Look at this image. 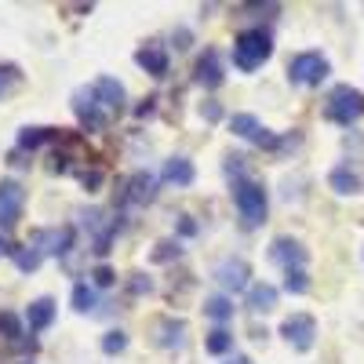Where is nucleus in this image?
I'll return each mask as SVG.
<instances>
[{"label": "nucleus", "mask_w": 364, "mask_h": 364, "mask_svg": "<svg viewBox=\"0 0 364 364\" xmlns=\"http://www.w3.org/2000/svg\"><path fill=\"white\" fill-rule=\"evenodd\" d=\"M124 346H128L124 331H106V336H102V350H106V353H120Z\"/></svg>", "instance_id": "7c9ffc66"}, {"label": "nucleus", "mask_w": 364, "mask_h": 364, "mask_svg": "<svg viewBox=\"0 0 364 364\" xmlns=\"http://www.w3.org/2000/svg\"><path fill=\"white\" fill-rule=\"evenodd\" d=\"M73 310L77 314L95 310V288H91V284H73Z\"/></svg>", "instance_id": "c85d7f7f"}, {"label": "nucleus", "mask_w": 364, "mask_h": 364, "mask_svg": "<svg viewBox=\"0 0 364 364\" xmlns=\"http://www.w3.org/2000/svg\"><path fill=\"white\" fill-rule=\"evenodd\" d=\"M324 117L331 120V124H357V120L364 117V91L350 87V84H339L336 91L328 95V106H324Z\"/></svg>", "instance_id": "f03ea898"}, {"label": "nucleus", "mask_w": 364, "mask_h": 364, "mask_svg": "<svg viewBox=\"0 0 364 364\" xmlns=\"http://www.w3.org/2000/svg\"><path fill=\"white\" fill-rule=\"evenodd\" d=\"M84 219H87V226H99V219H102V211H87ZM99 233H102V237L95 240V248H91V252H95V255H106V252H109V240H113V233H117V223H113L109 230H99Z\"/></svg>", "instance_id": "a878e982"}, {"label": "nucleus", "mask_w": 364, "mask_h": 364, "mask_svg": "<svg viewBox=\"0 0 364 364\" xmlns=\"http://www.w3.org/2000/svg\"><path fill=\"white\" fill-rule=\"evenodd\" d=\"M18 84H22V70L11 63H0V99H8Z\"/></svg>", "instance_id": "bb28decb"}, {"label": "nucleus", "mask_w": 364, "mask_h": 364, "mask_svg": "<svg viewBox=\"0 0 364 364\" xmlns=\"http://www.w3.org/2000/svg\"><path fill=\"white\" fill-rule=\"evenodd\" d=\"M55 139H63L58 128H22L18 132V149H37V146H48Z\"/></svg>", "instance_id": "aec40b11"}, {"label": "nucleus", "mask_w": 364, "mask_h": 364, "mask_svg": "<svg viewBox=\"0 0 364 364\" xmlns=\"http://www.w3.org/2000/svg\"><path fill=\"white\" fill-rule=\"evenodd\" d=\"M178 255H182V248L175 245V240H161V245L154 248V262H171Z\"/></svg>", "instance_id": "c756f323"}, {"label": "nucleus", "mask_w": 364, "mask_h": 364, "mask_svg": "<svg viewBox=\"0 0 364 364\" xmlns=\"http://www.w3.org/2000/svg\"><path fill=\"white\" fill-rule=\"evenodd\" d=\"M91 277H95L99 288H113V284H117V273H113L109 266H95V269H91Z\"/></svg>", "instance_id": "2f4dec72"}, {"label": "nucleus", "mask_w": 364, "mask_h": 364, "mask_svg": "<svg viewBox=\"0 0 364 364\" xmlns=\"http://www.w3.org/2000/svg\"><path fill=\"white\" fill-rule=\"evenodd\" d=\"M193 80L200 84V87H219L223 84V66H219V51H204V58L197 63V70H193Z\"/></svg>", "instance_id": "2eb2a0df"}, {"label": "nucleus", "mask_w": 364, "mask_h": 364, "mask_svg": "<svg viewBox=\"0 0 364 364\" xmlns=\"http://www.w3.org/2000/svg\"><path fill=\"white\" fill-rule=\"evenodd\" d=\"M204 350H208V353H215V357H223V353L233 350V336H230L226 328H211V331H208V339H204Z\"/></svg>", "instance_id": "b1692460"}, {"label": "nucleus", "mask_w": 364, "mask_h": 364, "mask_svg": "<svg viewBox=\"0 0 364 364\" xmlns=\"http://www.w3.org/2000/svg\"><path fill=\"white\" fill-rule=\"evenodd\" d=\"M91 91H95L99 106H106V109H120V106H124V84L113 80V77H99Z\"/></svg>", "instance_id": "f3484780"}, {"label": "nucleus", "mask_w": 364, "mask_h": 364, "mask_svg": "<svg viewBox=\"0 0 364 364\" xmlns=\"http://www.w3.org/2000/svg\"><path fill=\"white\" fill-rule=\"evenodd\" d=\"M0 339L4 343H22V317L11 310H0Z\"/></svg>", "instance_id": "5701e85b"}, {"label": "nucleus", "mask_w": 364, "mask_h": 364, "mask_svg": "<svg viewBox=\"0 0 364 364\" xmlns=\"http://www.w3.org/2000/svg\"><path fill=\"white\" fill-rule=\"evenodd\" d=\"M200 117L215 124V120H223V106H219V102H204V106H200Z\"/></svg>", "instance_id": "f704fd0d"}, {"label": "nucleus", "mask_w": 364, "mask_h": 364, "mask_svg": "<svg viewBox=\"0 0 364 364\" xmlns=\"http://www.w3.org/2000/svg\"><path fill=\"white\" fill-rule=\"evenodd\" d=\"M281 336H284L299 353H306V350H314V339H317V321H314L310 314H291V317H284V324H281Z\"/></svg>", "instance_id": "39448f33"}, {"label": "nucleus", "mask_w": 364, "mask_h": 364, "mask_svg": "<svg viewBox=\"0 0 364 364\" xmlns=\"http://www.w3.org/2000/svg\"><path fill=\"white\" fill-rule=\"evenodd\" d=\"M248 277H252V269H248L245 259H223V262L215 266V281H219L226 291H233V295L248 288Z\"/></svg>", "instance_id": "1a4fd4ad"}, {"label": "nucleus", "mask_w": 364, "mask_h": 364, "mask_svg": "<svg viewBox=\"0 0 364 364\" xmlns=\"http://www.w3.org/2000/svg\"><path fill=\"white\" fill-rule=\"evenodd\" d=\"M204 314H208L211 321H230V317H233V299H230V295H211V299H204Z\"/></svg>", "instance_id": "4be33fe9"}, {"label": "nucleus", "mask_w": 364, "mask_h": 364, "mask_svg": "<svg viewBox=\"0 0 364 364\" xmlns=\"http://www.w3.org/2000/svg\"><path fill=\"white\" fill-rule=\"evenodd\" d=\"M328 73H331V66H328V58L321 51H302V55H295L288 63L291 84H302V87H317Z\"/></svg>", "instance_id": "20e7f679"}, {"label": "nucleus", "mask_w": 364, "mask_h": 364, "mask_svg": "<svg viewBox=\"0 0 364 364\" xmlns=\"http://www.w3.org/2000/svg\"><path fill=\"white\" fill-rule=\"evenodd\" d=\"M33 245H37V248L48 245L44 255H66V252L73 248V226H63V230H41V233L33 237Z\"/></svg>", "instance_id": "ddd939ff"}, {"label": "nucleus", "mask_w": 364, "mask_h": 364, "mask_svg": "<svg viewBox=\"0 0 364 364\" xmlns=\"http://www.w3.org/2000/svg\"><path fill=\"white\" fill-rule=\"evenodd\" d=\"M277 306V288L273 284H252L248 288V310L252 314H269Z\"/></svg>", "instance_id": "6ab92c4d"}, {"label": "nucleus", "mask_w": 364, "mask_h": 364, "mask_svg": "<svg viewBox=\"0 0 364 364\" xmlns=\"http://www.w3.org/2000/svg\"><path fill=\"white\" fill-rule=\"evenodd\" d=\"M193 178H197L193 161H186V157H171V161H164V182H171V186H190Z\"/></svg>", "instance_id": "a211bd4d"}, {"label": "nucleus", "mask_w": 364, "mask_h": 364, "mask_svg": "<svg viewBox=\"0 0 364 364\" xmlns=\"http://www.w3.org/2000/svg\"><path fill=\"white\" fill-rule=\"evenodd\" d=\"M226 364H252V360H248V357H240V353H237V357H230Z\"/></svg>", "instance_id": "ea45409f"}, {"label": "nucleus", "mask_w": 364, "mask_h": 364, "mask_svg": "<svg viewBox=\"0 0 364 364\" xmlns=\"http://www.w3.org/2000/svg\"><path fill=\"white\" fill-rule=\"evenodd\" d=\"M51 321H55V299L41 295V299L29 302V310H26V324H29V331H44V328H51Z\"/></svg>", "instance_id": "dca6fc26"}, {"label": "nucleus", "mask_w": 364, "mask_h": 364, "mask_svg": "<svg viewBox=\"0 0 364 364\" xmlns=\"http://www.w3.org/2000/svg\"><path fill=\"white\" fill-rule=\"evenodd\" d=\"M157 197V182H154V175L149 171H135L132 178H128V193H124V200L128 204H149Z\"/></svg>", "instance_id": "4468645a"}, {"label": "nucleus", "mask_w": 364, "mask_h": 364, "mask_svg": "<svg viewBox=\"0 0 364 364\" xmlns=\"http://www.w3.org/2000/svg\"><path fill=\"white\" fill-rule=\"evenodd\" d=\"M135 63H139L149 77H164V73H168V51H164V44L149 41V44H142V48L135 51Z\"/></svg>", "instance_id": "9b49d317"}, {"label": "nucleus", "mask_w": 364, "mask_h": 364, "mask_svg": "<svg viewBox=\"0 0 364 364\" xmlns=\"http://www.w3.org/2000/svg\"><path fill=\"white\" fill-rule=\"evenodd\" d=\"M80 182H84L87 193H95V190L102 186V171H99V168H87V171H80Z\"/></svg>", "instance_id": "473e14b6"}, {"label": "nucleus", "mask_w": 364, "mask_h": 364, "mask_svg": "<svg viewBox=\"0 0 364 364\" xmlns=\"http://www.w3.org/2000/svg\"><path fill=\"white\" fill-rule=\"evenodd\" d=\"M182 233H186V237H193L197 233V226H193V219H182V226H178Z\"/></svg>", "instance_id": "58836bf2"}, {"label": "nucleus", "mask_w": 364, "mask_h": 364, "mask_svg": "<svg viewBox=\"0 0 364 364\" xmlns=\"http://www.w3.org/2000/svg\"><path fill=\"white\" fill-rule=\"evenodd\" d=\"M269 55H273V37L266 33V29H245V33H237V41H233V66L240 73L259 70Z\"/></svg>", "instance_id": "f257e3e1"}, {"label": "nucleus", "mask_w": 364, "mask_h": 364, "mask_svg": "<svg viewBox=\"0 0 364 364\" xmlns=\"http://www.w3.org/2000/svg\"><path fill=\"white\" fill-rule=\"evenodd\" d=\"M73 113H77V120L87 128V132H102L106 128V113L99 109V99H95V91H77L73 95Z\"/></svg>", "instance_id": "6e6552de"}, {"label": "nucleus", "mask_w": 364, "mask_h": 364, "mask_svg": "<svg viewBox=\"0 0 364 364\" xmlns=\"http://www.w3.org/2000/svg\"><path fill=\"white\" fill-rule=\"evenodd\" d=\"M269 259H273V262H281L284 269H302L310 255H306V248H302L299 240H291V237H277V240L269 245Z\"/></svg>", "instance_id": "9d476101"}, {"label": "nucleus", "mask_w": 364, "mask_h": 364, "mask_svg": "<svg viewBox=\"0 0 364 364\" xmlns=\"http://www.w3.org/2000/svg\"><path fill=\"white\" fill-rule=\"evenodd\" d=\"M128 288H132V295H149V291H154V281H149L146 273H135Z\"/></svg>", "instance_id": "72a5a7b5"}, {"label": "nucleus", "mask_w": 364, "mask_h": 364, "mask_svg": "<svg viewBox=\"0 0 364 364\" xmlns=\"http://www.w3.org/2000/svg\"><path fill=\"white\" fill-rule=\"evenodd\" d=\"M154 109H157V99L149 95V99H142V106H135V117H154Z\"/></svg>", "instance_id": "e433bc0d"}, {"label": "nucleus", "mask_w": 364, "mask_h": 364, "mask_svg": "<svg viewBox=\"0 0 364 364\" xmlns=\"http://www.w3.org/2000/svg\"><path fill=\"white\" fill-rule=\"evenodd\" d=\"M4 255H15V248H11V240L0 233V259H4Z\"/></svg>", "instance_id": "4c0bfd02"}, {"label": "nucleus", "mask_w": 364, "mask_h": 364, "mask_svg": "<svg viewBox=\"0 0 364 364\" xmlns=\"http://www.w3.org/2000/svg\"><path fill=\"white\" fill-rule=\"evenodd\" d=\"M22 204H26V190L15 178L0 182V230H11L22 219Z\"/></svg>", "instance_id": "423d86ee"}, {"label": "nucleus", "mask_w": 364, "mask_h": 364, "mask_svg": "<svg viewBox=\"0 0 364 364\" xmlns=\"http://www.w3.org/2000/svg\"><path fill=\"white\" fill-rule=\"evenodd\" d=\"M41 262H44V252H41L37 245H26V248H18V252H15V266H18L22 273H33Z\"/></svg>", "instance_id": "393cba45"}, {"label": "nucleus", "mask_w": 364, "mask_h": 364, "mask_svg": "<svg viewBox=\"0 0 364 364\" xmlns=\"http://www.w3.org/2000/svg\"><path fill=\"white\" fill-rule=\"evenodd\" d=\"M154 331H157V346H164V350H182L186 346V321L161 317Z\"/></svg>", "instance_id": "f8f14e48"}, {"label": "nucleus", "mask_w": 364, "mask_h": 364, "mask_svg": "<svg viewBox=\"0 0 364 364\" xmlns=\"http://www.w3.org/2000/svg\"><path fill=\"white\" fill-rule=\"evenodd\" d=\"M230 132L240 135V139H248V142H255V146H266V149L277 146V135H273L269 128H262L259 117H252V113H233L230 117Z\"/></svg>", "instance_id": "0eeeda50"}, {"label": "nucleus", "mask_w": 364, "mask_h": 364, "mask_svg": "<svg viewBox=\"0 0 364 364\" xmlns=\"http://www.w3.org/2000/svg\"><path fill=\"white\" fill-rule=\"evenodd\" d=\"M284 291H291V295H306V291H310L306 269H284Z\"/></svg>", "instance_id": "cd10ccee"}, {"label": "nucleus", "mask_w": 364, "mask_h": 364, "mask_svg": "<svg viewBox=\"0 0 364 364\" xmlns=\"http://www.w3.org/2000/svg\"><path fill=\"white\" fill-rule=\"evenodd\" d=\"M240 171H245V157L230 154V157H226V175H240Z\"/></svg>", "instance_id": "c9c22d12"}, {"label": "nucleus", "mask_w": 364, "mask_h": 364, "mask_svg": "<svg viewBox=\"0 0 364 364\" xmlns=\"http://www.w3.org/2000/svg\"><path fill=\"white\" fill-rule=\"evenodd\" d=\"M233 204H237V211H240V219H245V226L266 223V190L259 186V182L237 178V182H233Z\"/></svg>", "instance_id": "7ed1b4c3"}, {"label": "nucleus", "mask_w": 364, "mask_h": 364, "mask_svg": "<svg viewBox=\"0 0 364 364\" xmlns=\"http://www.w3.org/2000/svg\"><path fill=\"white\" fill-rule=\"evenodd\" d=\"M328 186L336 190V193H343V197H353L357 190H360V178H357V171H350V168H336L328 175Z\"/></svg>", "instance_id": "412c9836"}]
</instances>
